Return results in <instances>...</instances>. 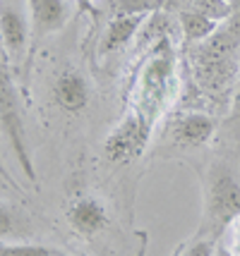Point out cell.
Instances as JSON below:
<instances>
[{"mask_svg":"<svg viewBox=\"0 0 240 256\" xmlns=\"http://www.w3.org/2000/svg\"><path fill=\"white\" fill-rule=\"evenodd\" d=\"M240 213V146L226 142V148L209 158L202 172V220L197 234L221 240Z\"/></svg>","mask_w":240,"mask_h":256,"instance_id":"cell-1","label":"cell"},{"mask_svg":"<svg viewBox=\"0 0 240 256\" xmlns=\"http://www.w3.org/2000/svg\"><path fill=\"white\" fill-rule=\"evenodd\" d=\"M171 94H175V56L163 41L139 72L130 115H135L144 127L151 130L156 118L166 108Z\"/></svg>","mask_w":240,"mask_h":256,"instance_id":"cell-2","label":"cell"},{"mask_svg":"<svg viewBox=\"0 0 240 256\" xmlns=\"http://www.w3.org/2000/svg\"><path fill=\"white\" fill-rule=\"evenodd\" d=\"M0 130L5 134L8 144L12 146V151H15V156H17V160H20V166L24 170V175L29 180H34L36 172H34L32 156H29V148H27V134H24L20 98H17L15 84H12L5 65H0Z\"/></svg>","mask_w":240,"mask_h":256,"instance_id":"cell-3","label":"cell"},{"mask_svg":"<svg viewBox=\"0 0 240 256\" xmlns=\"http://www.w3.org/2000/svg\"><path fill=\"white\" fill-rule=\"evenodd\" d=\"M218 134V120L214 115L204 110H187L180 112L178 118H173L168 127V139L178 148H202L211 144V139H216Z\"/></svg>","mask_w":240,"mask_h":256,"instance_id":"cell-4","label":"cell"},{"mask_svg":"<svg viewBox=\"0 0 240 256\" xmlns=\"http://www.w3.org/2000/svg\"><path fill=\"white\" fill-rule=\"evenodd\" d=\"M149 136H151V130L144 127L135 115L127 112L125 118L118 122V127L106 136L103 151H106L108 160H113V163H125V160L139 156V154L147 148Z\"/></svg>","mask_w":240,"mask_h":256,"instance_id":"cell-5","label":"cell"},{"mask_svg":"<svg viewBox=\"0 0 240 256\" xmlns=\"http://www.w3.org/2000/svg\"><path fill=\"white\" fill-rule=\"evenodd\" d=\"M29 34H32V22L20 8H15V5L0 8V44L5 48V53L10 56V60L17 62L24 58Z\"/></svg>","mask_w":240,"mask_h":256,"instance_id":"cell-6","label":"cell"},{"mask_svg":"<svg viewBox=\"0 0 240 256\" xmlns=\"http://www.w3.org/2000/svg\"><path fill=\"white\" fill-rule=\"evenodd\" d=\"M68 223L77 234L92 237L108 225V208L96 196H80L68 206Z\"/></svg>","mask_w":240,"mask_h":256,"instance_id":"cell-7","label":"cell"},{"mask_svg":"<svg viewBox=\"0 0 240 256\" xmlns=\"http://www.w3.org/2000/svg\"><path fill=\"white\" fill-rule=\"evenodd\" d=\"M53 98L65 112H82L92 98L89 82L77 70H63L53 84Z\"/></svg>","mask_w":240,"mask_h":256,"instance_id":"cell-8","label":"cell"},{"mask_svg":"<svg viewBox=\"0 0 240 256\" xmlns=\"http://www.w3.org/2000/svg\"><path fill=\"white\" fill-rule=\"evenodd\" d=\"M27 8H29L32 34L36 38L60 32L68 22L65 0H27Z\"/></svg>","mask_w":240,"mask_h":256,"instance_id":"cell-9","label":"cell"},{"mask_svg":"<svg viewBox=\"0 0 240 256\" xmlns=\"http://www.w3.org/2000/svg\"><path fill=\"white\" fill-rule=\"evenodd\" d=\"M139 22H142L139 14H125V17L113 20L108 24L106 34H103L101 44H99V56H108V53H113L118 48H123L132 38V34L137 32Z\"/></svg>","mask_w":240,"mask_h":256,"instance_id":"cell-10","label":"cell"},{"mask_svg":"<svg viewBox=\"0 0 240 256\" xmlns=\"http://www.w3.org/2000/svg\"><path fill=\"white\" fill-rule=\"evenodd\" d=\"M180 26H183V34L187 41L199 44V41H204L206 36L214 34V29H216L218 24H216V20H211L204 12L192 10V12H183L180 14Z\"/></svg>","mask_w":240,"mask_h":256,"instance_id":"cell-11","label":"cell"},{"mask_svg":"<svg viewBox=\"0 0 240 256\" xmlns=\"http://www.w3.org/2000/svg\"><path fill=\"white\" fill-rule=\"evenodd\" d=\"M65 252L46 244H27V242H0V256H60Z\"/></svg>","mask_w":240,"mask_h":256,"instance_id":"cell-12","label":"cell"},{"mask_svg":"<svg viewBox=\"0 0 240 256\" xmlns=\"http://www.w3.org/2000/svg\"><path fill=\"white\" fill-rule=\"evenodd\" d=\"M216 240L211 237H202V234H194L192 240L183 244L173 256H216Z\"/></svg>","mask_w":240,"mask_h":256,"instance_id":"cell-13","label":"cell"},{"mask_svg":"<svg viewBox=\"0 0 240 256\" xmlns=\"http://www.w3.org/2000/svg\"><path fill=\"white\" fill-rule=\"evenodd\" d=\"M20 228H22V218L8 206H0V240L27 232V230H20Z\"/></svg>","mask_w":240,"mask_h":256,"instance_id":"cell-14","label":"cell"},{"mask_svg":"<svg viewBox=\"0 0 240 256\" xmlns=\"http://www.w3.org/2000/svg\"><path fill=\"white\" fill-rule=\"evenodd\" d=\"M218 242H221V244L226 246V249H228V252H230V254H233V256H240V240H230V237H221Z\"/></svg>","mask_w":240,"mask_h":256,"instance_id":"cell-15","label":"cell"},{"mask_svg":"<svg viewBox=\"0 0 240 256\" xmlns=\"http://www.w3.org/2000/svg\"><path fill=\"white\" fill-rule=\"evenodd\" d=\"M223 237H230V240H240V213L233 218V223L228 225V230H226V234Z\"/></svg>","mask_w":240,"mask_h":256,"instance_id":"cell-16","label":"cell"},{"mask_svg":"<svg viewBox=\"0 0 240 256\" xmlns=\"http://www.w3.org/2000/svg\"><path fill=\"white\" fill-rule=\"evenodd\" d=\"M216 256H233V254H230L228 249H226V246L218 242V244H216Z\"/></svg>","mask_w":240,"mask_h":256,"instance_id":"cell-17","label":"cell"},{"mask_svg":"<svg viewBox=\"0 0 240 256\" xmlns=\"http://www.w3.org/2000/svg\"><path fill=\"white\" fill-rule=\"evenodd\" d=\"M60 256H68V254H60Z\"/></svg>","mask_w":240,"mask_h":256,"instance_id":"cell-18","label":"cell"}]
</instances>
